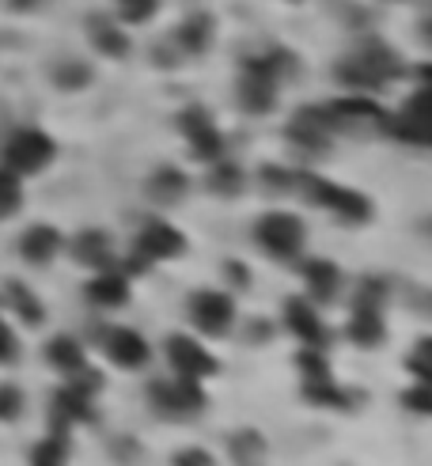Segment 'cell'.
Wrapping results in <instances>:
<instances>
[{
  "label": "cell",
  "instance_id": "cell-1",
  "mask_svg": "<svg viewBox=\"0 0 432 466\" xmlns=\"http://www.w3.org/2000/svg\"><path fill=\"white\" fill-rule=\"evenodd\" d=\"M292 65L288 54H266V57H250L243 65V76H239V106L250 110V114H269L277 99L281 80L288 76L284 69Z\"/></svg>",
  "mask_w": 432,
  "mask_h": 466
},
{
  "label": "cell",
  "instance_id": "cell-2",
  "mask_svg": "<svg viewBox=\"0 0 432 466\" xmlns=\"http://www.w3.org/2000/svg\"><path fill=\"white\" fill-rule=\"evenodd\" d=\"M402 76V61H398L383 42H364L360 50L338 65V80L357 91H379L387 80Z\"/></svg>",
  "mask_w": 432,
  "mask_h": 466
},
{
  "label": "cell",
  "instance_id": "cell-3",
  "mask_svg": "<svg viewBox=\"0 0 432 466\" xmlns=\"http://www.w3.org/2000/svg\"><path fill=\"white\" fill-rule=\"evenodd\" d=\"M182 254H186V235L179 228H171L167 220H144L133 254L125 258V277H140L156 262H171V258H182Z\"/></svg>",
  "mask_w": 432,
  "mask_h": 466
},
{
  "label": "cell",
  "instance_id": "cell-4",
  "mask_svg": "<svg viewBox=\"0 0 432 466\" xmlns=\"http://www.w3.org/2000/svg\"><path fill=\"white\" fill-rule=\"evenodd\" d=\"M296 186L303 190V198H308L311 205L330 208V213L342 216L345 224H368V220H372V201H368L364 194H357V190L323 179V174L300 171V174H296Z\"/></svg>",
  "mask_w": 432,
  "mask_h": 466
},
{
  "label": "cell",
  "instance_id": "cell-5",
  "mask_svg": "<svg viewBox=\"0 0 432 466\" xmlns=\"http://www.w3.org/2000/svg\"><path fill=\"white\" fill-rule=\"evenodd\" d=\"M148 394L152 410L167 421H186V417H198L209 406V394L201 391L198 379H186V376H174V379H148Z\"/></svg>",
  "mask_w": 432,
  "mask_h": 466
},
{
  "label": "cell",
  "instance_id": "cell-6",
  "mask_svg": "<svg viewBox=\"0 0 432 466\" xmlns=\"http://www.w3.org/2000/svg\"><path fill=\"white\" fill-rule=\"evenodd\" d=\"M57 156V144L50 140L46 130H35V125H27V130H15L4 144H0V167H8L12 174H38L54 164Z\"/></svg>",
  "mask_w": 432,
  "mask_h": 466
},
{
  "label": "cell",
  "instance_id": "cell-7",
  "mask_svg": "<svg viewBox=\"0 0 432 466\" xmlns=\"http://www.w3.org/2000/svg\"><path fill=\"white\" fill-rule=\"evenodd\" d=\"M254 243H258L269 258L281 262H296L303 254V243H308V228L296 213H266L254 224Z\"/></svg>",
  "mask_w": 432,
  "mask_h": 466
},
{
  "label": "cell",
  "instance_id": "cell-8",
  "mask_svg": "<svg viewBox=\"0 0 432 466\" xmlns=\"http://www.w3.org/2000/svg\"><path fill=\"white\" fill-rule=\"evenodd\" d=\"M186 311H190V323H194L205 337H228L235 326V300L220 288H201L186 300Z\"/></svg>",
  "mask_w": 432,
  "mask_h": 466
},
{
  "label": "cell",
  "instance_id": "cell-9",
  "mask_svg": "<svg viewBox=\"0 0 432 466\" xmlns=\"http://www.w3.org/2000/svg\"><path fill=\"white\" fill-rule=\"evenodd\" d=\"M167 364L174 368V376H186V379H198V383L220 372V360L190 334H171L167 337Z\"/></svg>",
  "mask_w": 432,
  "mask_h": 466
},
{
  "label": "cell",
  "instance_id": "cell-10",
  "mask_svg": "<svg viewBox=\"0 0 432 466\" xmlns=\"http://www.w3.org/2000/svg\"><path fill=\"white\" fill-rule=\"evenodd\" d=\"M95 337H99L103 352L118 368H130V372H137V368H144V364L152 360V345L144 342V334H137L130 326H95Z\"/></svg>",
  "mask_w": 432,
  "mask_h": 466
},
{
  "label": "cell",
  "instance_id": "cell-11",
  "mask_svg": "<svg viewBox=\"0 0 432 466\" xmlns=\"http://www.w3.org/2000/svg\"><path fill=\"white\" fill-rule=\"evenodd\" d=\"M284 133L303 152H326L330 137L338 133V125L330 118V106H303V110H296V118L288 122Z\"/></svg>",
  "mask_w": 432,
  "mask_h": 466
},
{
  "label": "cell",
  "instance_id": "cell-12",
  "mask_svg": "<svg viewBox=\"0 0 432 466\" xmlns=\"http://www.w3.org/2000/svg\"><path fill=\"white\" fill-rule=\"evenodd\" d=\"M179 130L190 140V148H194L198 159H209V164H213V159L224 156V137H220L216 122H213V114L205 106H186L179 114Z\"/></svg>",
  "mask_w": 432,
  "mask_h": 466
},
{
  "label": "cell",
  "instance_id": "cell-13",
  "mask_svg": "<svg viewBox=\"0 0 432 466\" xmlns=\"http://www.w3.org/2000/svg\"><path fill=\"white\" fill-rule=\"evenodd\" d=\"M284 326L311 349H326L330 345V330H326L323 315H318V308L308 296H288L284 300Z\"/></svg>",
  "mask_w": 432,
  "mask_h": 466
},
{
  "label": "cell",
  "instance_id": "cell-14",
  "mask_svg": "<svg viewBox=\"0 0 432 466\" xmlns=\"http://www.w3.org/2000/svg\"><path fill=\"white\" fill-rule=\"evenodd\" d=\"M95 398H88L84 391H76L72 383H65L54 402H50V428L57 432H72L76 425H91L95 421V406H91Z\"/></svg>",
  "mask_w": 432,
  "mask_h": 466
},
{
  "label": "cell",
  "instance_id": "cell-15",
  "mask_svg": "<svg viewBox=\"0 0 432 466\" xmlns=\"http://www.w3.org/2000/svg\"><path fill=\"white\" fill-rule=\"evenodd\" d=\"M300 273H303V281H308V300L311 303H334L342 296L345 277L330 258H303Z\"/></svg>",
  "mask_w": 432,
  "mask_h": 466
},
{
  "label": "cell",
  "instance_id": "cell-16",
  "mask_svg": "<svg viewBox=\"0 0 432 466\" xmlns=\"http://www.w3.org/2000/svg\"><path fill=\"white\" fill-rule=\"evenodd\" d=\"M61 232L54 228V224H35V228H27L20 235V258L27 266H50L57 254H61Z\"/></svg>",
  "mask_w": 432,
  "mask_h": 466
},
{
  "label": "cell",
  "instance_id": "cell-17",
  "mask_svg": "<svg viewBox=\"0 0 432 466\" xmlns=\"http://www.w3.org/2000/svg\"><path fill=\"white\" fill-rule=\"evenodd\" d=\"M69 254L80 262V266H88V269H110L114 266V250H110V235L99 232V228H84V232H76L72 235V243H69Z\"/></svg>",
  "mask_w": 432,
  "mask_h": 466
},
{
  "label": "cell",
  "instance_id": "cell-18",
  "mask_svg": "<svg viewBox=\"0 0 432 466\" xmlns=\"http://www.w3.org/2000/svg\"><path fill=\"white\" fill-rule=\"evenodd\" d=\"M391 137L398 140H410V144H428V95L418 91L413 99L402 106V114H398L391 125Z\"/></svg>",
  "mask_w": 432,
  "mask_h": 466
},
{
  "label": "cell",
  "instance_id": "cell-19",
  "mask_svg": "<svg viewBox=\"0 0 432 466\" xmlns=\"http://www.w3.org/2000/svg\"><path fill=\"white\" fill-rule=\"evenodd\" d=\"M345 337L360 349H379L383 342H387V323H383V311L376 308H353V315H349L345 323Z\"/></svg>",
  "mask_w": 432,
  "mask_h": 466
},
{
  "label": "cell",
  "instance_id": "cell-20",
  "mask_svg": "<svg viewBox=\"0 0 432 466\" xmlns=\"http://www.w3.org/2000/svg\"><path fill=\"white\" fill-rule=\"evenodd\" d=\"M84 296L95 303V308H122L130 300V277L114 269H99L95 277L84 284Z\"/></svg>",
  "mask_w": 432,
  "mask_h": 466
},
{
  "label": "cell",
  "instance_id": "cell-21",
  "mask_svg": "<svg viewBox=\"0 0 432 466\" xmlns=\"http://www.w3.org/2000/svg\"><path fill=\"white\" fill-rule=\"evenodd\" d=\"M330 118H334V125H338V130H345V125H387L383 106L372 103V99H364V95L330 103Z\"/></svg>",
  "mask_w": 432,
  "mask_h": 466
},
{
  "label": "cell",
  "instance_id": "cell-22",
  "mask_svg": "<svg viewBox=\"0 0 432 466\" xmlns=\"http://www.w3.org/2000/svg\"><path fill=\"white\" fill-rule=\"evenodd\" d=\"M144 194H148V201L156 205H179L186 194H190V179L179 171V167H159L148 174V182H144Z\"/></svg>",
  "mask_w": 432,
  "mask_h": 466
},
{
  "label": "cell",
  "instance_id": "cell-23",
  "mask_svg": "<svg viewBox=\"0 0 432 466\" xmlns=\"http://www.w3.org/2000/svg\"><path fill=\"white\" fill-rule=\"evenodd\" d=\"M0 308H8L12 315H20L27 326H42V323H46L42 300L30 292L23 281H8V284H4V292H0Z\"/></svg>",
  "mask_w": 432,
  "mask_h": 466
},
{
  "label": "cell",
  "instance_id": "cell-24",
  "mask_svg": "<svg viewBox=\"0 0 432 466\" xmlns=\"http://www.w3.org/2000/svg\"><path fill=\"white\" fill-rule=\"evenodd\" d=\"M46 360H50V368H57L61 376H72V372H80V368L88 364V349L76 342V337H69V334H54L50 342H46Z\"/></svg>",
  "mask_w": 432,
  "mask_h": 466
},
{
  "label": "cell",
  "instance_id": "cell-25",
  "mask_svg": "<svg viewBox=\"0 0 432 466\" xmlns=\"http://www.w3.org/2000/svg\"><path fill=\"white\" fill-rule=\"evenodd\" d=\"M266 436L258 428H239L228 436V455L235 466H266Z\"/></svg>",
  "mask_w": 432,
  "mask_h": 466
},
{
  "label": "cell",
  "instance_id": "cell-26",
  "mask_svg": "<svg viewBox=\"0 0 432 466\" xmlns=\"http://www.w3.org/2000/svg\"><path fill=\"white\" fill-rule=\"evenodd\" d=\"M300 394H303V402H308V406H318V410H353V394H349L345 387H338L334 379L303 383Z\"/></svg>",
  "mask_w": 432,
  "mask_h": 466
},
{
  "label": "cell",
  "instance_id": "cell-27",
  "mask_svg": "<svg viewBox=\"0 0 432 466\" xmlns=\"http://www.w3.org/2000/svg\"><path fill=\"white\" fill-rule=\"evenodd\" d=\"M209 190L216 198H239L243 194V182H247V174H243V167L239 164H232V159H213V171H209Z\"/></svg>",
  "mask_w": 432,
  "mask_h": 466
},
{
  "label": "cell",
  "instance_id": "cell-28",
  "mask_svg": "<svg viewBox=\"0 0 432 466\" xmlns=\"http://www.w3.org/2000/svg\"><path fill=\"white\" fill-rule=\"evenodd\" d=\"M30 466H69V432L50 428V436L35 444Z\"/></svg>",
  "mask_w": 432,
  "mask_h": 466
},
{
  "label": "cell",
  "instance_id": "cell-29",
  "mask_svg": "<svg viewBox=\"0 0 432 466\" xmlns=\"http://www.w3.org/2000/svg\"><path fill=\"white\" fill-rule=\"evenodd\" d=\"M88 30H91L95 46H99V54H106V57H125L130 54V38H125L110 20H91Z\"/></svg>",
  "mask_w": 432,
  "mask_h": 466
},
{
  "label": "cell",
  "instance_id": "cell-30",
  "mask_svg": "<svg viewBox=\"0 0 432 466\" xmlns=\"http://www.w3.org/2000/svg\"><path fill=\"white\" fill-rule=\"evenodd\" d=\"M296 368H300L303 383L334 379V368H330V360H326V349H311V345H303V349L296 352Z\"/></svg>",
  "mask_w": 432,
  "mask_h": 466
},
{
  "label": "cell",
  "instance_id": "cell-31",
  "mask_svg": "<svg viewBox=\"0 0 432 466\" xmlns=\"http://www.w3.org/2000/svg\"><path fill=\"white\" fill-rule=\"evenodd\" d=\"M209 35H213L209 15H190V20L179 27V42H182V50H190V54H201L205 46H209Z\"/></svg>",
  "mask_w": 432,
  "mask_h": 466
},
{
  "label": "cell",
  "instance_id": "cell-32",
  "mask_svg": "<svg viewBox=\"0 0 432 466\" xmlns=\"http://www.w3.org/2000/svg\"><path fill=\"white\" fill-rule=\"evenodd\" d=\"M387 296H391V284L383 281V277H364L357 284V292H353V308H376L383 311L387 308Z\"/></svg>",
  "mask_w": 432,
  "mask_h": 466
},
{
  "label": "cell",
  "instance_id": "cell-33",
  "mask_svg": "<svg viewBox=\"0 0 432 466\" xmlns=\"http://www.w3.org/2000/svg\"><path fill=\"white\" fill-rule=\"evenodd\" d=\"M20 205H23V182H20V174H12L8 167H0V220H8L20 213Z\"/></svg>",
  "mask_w": 432,
  "mask_h": 466
},
{
  "label": "cell",
  "instance_id": "cell-34",
  "mask_svg": "<svg viewBox=\"0 0 432 466\" xmlns=\"http://www.w3.org/2000/svg\"><path fill=\"white\" fill-rule=\"evenodd\" d=\"M54 84H57L61 91H80V88H88V84H91V69H88V65H80V61H69V65H57Z\"/></svg>",
  "mask_w": 432,
  "mask_h": 466
},
{
  "label": "cell",
  "instance_id": "cell-35",
  "mask_svg": "<svg viewBox=\"0 0 432 466\" xmlns=\"http://www.w3.org/2000/svg\"><path fill=\"white\" fill-rule=\"evenodd\" d=\"M23 413V391L15 383H0V421H20Z\"/></svg>",
  "mask_w": 432,
  "mask_h": 466
},
{
  "label": "cell",
  "instance_id": "cell-36",
  "mask_svg": "<svg viewBox=\"0 0 432 466\" xmlns=\"http://www.w3.org/2000/svg\"><path fill=\"white\" fill-rule=\"evenodd\" d=\"M428 352H432V342H428V337H421V342H418V352H413V357H406V368H410L413 376H418V383H428V376H432Z\"/></svg>",
  "mask_w": 432,
  "mask_h": 466
},
{
  "label": "cell",
  "instance_id": "cell-37",
  "mask_svg": "<svg viewBox=\"0 0 432 466\" xmlns=\"http://www.w3.org/2000/svg\"><path fill=\"white\" fill-rule=\"evenodd\" d=\"M110 455H114L122 466H137L144 459V447L133 440V436H118L114 444H110Z\"/></svg>",
  "mask_w": 432,
  "mask_h": 466
},
{
  "label": "cell",
  "instance_id": "cell-38",
  "mask_svg": "<svg viewBox=\"0 0 432 466\" xmlns=\"http://www.w3.org/2000/svg\"><path fill=\"white\" fill-rule=\"evenodd\" d=\"M402 406L413 413H432V387L428 383H418L413 391H402Z\"/></svg>",
  "mask_w": 432,
  "mask_h": 466
},
{
  "label": "cell",
  "instance_id": "cell-39",
  "mask_svg": "<svg viewBox=\"0 0 432 466\" xmlns=\"http://www.w3.org/2000/svg\"><path fill=\"white\" fill-rule=\"evenodd\" d=\"M171 466H216V459L205 447H182V452L171 455Z\"/></svg>",
  "mask_w": 432,
  "mask_h": 466
},
{
  "label": "cell",
  "instance_id": "cell-40",
  "mask_svg": "<svg viewBox=\"0 0 432 466\" xmlns=\"http://www.w3.org/2000/svg\"><path fill=\"white\" fill-rule=\"evenodd\" d=\"M118 4H122V20L130 23H144L156 12V0H118Z\"/></svg>",
  "mask_w": 432,
  "mask_h": 466
},
{
  "label": "cell",
  "instance_id": "cell-41",
  "mask_svg": "<svg viewBox=\"0 0 432 466\" xmlns=\"http://www.w3.org/2000/svg\"><path fill=\"white\" fill-rule=\"evenodd\" d=\"M262 182L266 186H274V190H292L296 186V174L292 171H284V167H262Z\"/></svg>",
  "mask_w": 432,
  "mask_h": 466
},
{
  "label": "cell",
  "instance_id": "cell-42",
  "mask_svg": "<svg viewBox=\"0 0 432 466\" xmlns=\"http://www.w3.org/2000/svg\"><path fill=\"white\" fill-rule=\"evenodd\" d=\"M20 357V342H15V334L8 330V323L0 318V364H12Z\"/></svg>",
  "mask_w": 432,
  "mask_h": 466
},
{
  "label": "cell",
  "instance_id": "cell-43",
  "mask_svg": "<svg viewBox=\"0 0 432 466\" xmlns=\"http://www.w3.org/2000/svg\"><path fill=\"white\" fill-rule=\"evenodd\" d=\"M224 277L232 281V288H250V269L243 262H224Z\"/></svg>",
  "mask_w": 432,
  "mask_h": 466
},
{
  "label": "cell",
  "instance_id": "cell-44",
  "mask_svg": "<svg viewBox=\"0 0 432 466\" xmlns=\"http://www.w3.org/2000/svg\"><path fill=\"white\" fill-rule=\"evenodd\" d=\"M266 337H269V323H254V326H247V342H250V345L266 342Z\"/></svg>",
  "mask_w": 432,
  "mask_h": 466
}]
</instances>
